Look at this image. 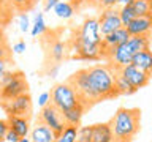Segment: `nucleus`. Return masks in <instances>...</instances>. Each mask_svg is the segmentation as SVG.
<instances>
[{
	"label": "nucleus",
	"mask_w": 152,
	"mask_h": 142,
	"mask_svg": "<svg viewBox=\"0 0 152 142\" xmlns=\"http://www.w3.org/2000/svg\"><path fill=\"white\" fill-rule=\"evenodd\" d=\"M113 128L114 142H133V137L140 131L141 111L132 107H121L109 120Z\"/></svg>",
	"instance_id": "1"
},
{
	"label": "nucleus",
	"mask_w": 152,
	"mask_h": 142,
	"mask_svg": "<svg viewBox=\"0 0 152 142\" xmlns=\"http://www.w3.org/2000/svg\"><path fill=\"white\" fill-rule=\"evenodd\" d=\"M151 38L147 36H130L125 43L119 44L116 49H114L108 57V63L114 66V68L121 70L124 66L130 65L132 63V59L136 52L140 51H144V49H149L151 47Z\"/></svg>",
	"instance_id": "2"
},
{
	"label": "nucleus",
	"mask_w": 152,
	"mask_h": 142,
	"mask_svg": "<svg viewBox=\"0 0 152 142\" xmlns=\"http://www.w3.org/2000/svg\"><path fill=\"white\" fill-rule=\"evenodd\" d=\"M89 78L92 82L95 92L100 96V99H111L119 96L116 85H114V71L113 66L106 63V65H94L89 66Z\"/></svg>",
	"instance_id": "3"
},
{
	"label": "nucleus",
	"mask_w": 152,
	"mask_h": 142,
	"mask_svg": "<svg viewBox=\"0 0 152 142\" xmlns=\"http://www.w3.org/2000/svg\"><path fill=\"white\" fill-rule=\"evenodd\" d=\"M68 82H70L71 87L75 88V92L79 98V103L84 104L86 109L92 107L94 104L102 101L100 96L97 95V92H95L92 82H90L87 68H81V70L76 71V73H73L68 78Z\"/></svg>",
	"instance_id": "4"
},
{
	"label": "nucleus",
	"mask_w": 152,
	"mask_h": 142,
	"mask_svg": "<svg viewBox=\"0 0 152 142\" xmlns=\"http://www.w3.org/2000/svg\"><path fill=\"white\" fill-rule=\"evenodd\" d=\"M79 103V98L76 95L75 88L70 85V82H60L52 87L51 90V104L56 106L59 111H66V109L76 106Z\"/></svg>",
	"instance_id": "5"
},
{
	"label": "nucleus",
	"mask_w": 152,
	"mask_h": 142,
	"mask_svg": "<svg viewBox=\"0 0 152 142\" xmlns=\"http://www.w3.org/2000/svg\"><path fill=\"white\" fill-rule=\"evenodd\" d=\"M78 41H83L86 44L92 46H100L102 44L103 35L100 33V25H98V17H87L83 22V25L79 27V30L76 32L73 36Z\"/></svg>",
	"instance_id": "6"
},
{
	"label": "nucleus",
	"mask_w": 152,
	"mask_h": 142,
	"mask_svg": "<svg viewBox=\"0 0 152 142\" xmlns=\"http://www.w3.org/2000/svg\"><path fill=\"white\" fill-rule=\"evenodd\" d=\"M27 90H28V85L24 74L21 71H13V76L10 78V80L0 88V101L13 99L22 93H27Z\"/></svg>",
	"instance_id": "7"
},
{
	"label": "nucleus",
	"mask_w": 152,
	"mask_h": 142,
	"mask_svg": "<svg viewBox=\"0 0 152 142\" xmlns=\"http://www.w3.org/2000/svg\"><path fill=\"white\" fill-rule=\"evenodd\" d=\"M3 111L8 115H22V117H30L32 115V98L30 95L22 93L19 96L8 99V101H0Z\"/></svg>",
	"instance_id": "8"
},
{
	"label": "nucleus",
	"mask_w": 152,
	"mask_h": 142,
	"mask_svg": "<svg viewBox=\"0 0 152 142\" xmlns=\"http://www.w3.org/2000/svg\"><path fill=\"white\" fill-rule=\"evenodd\" d=\"M98 25H100V33H102L103 36L109 35V33H113L114 30L124 27L122 21H121V16H119V7L102 9V13H100V16H98Z\"/></svg>",
	"instance_id": "9"
},
{
	"label": "nucleus",
	"mask_w": 152,
	"mask_h": 142,
	"mask_svg": "<svg viewBox=\"0 0 152 142\" xmlns=\"http://www.w3.org/2000/svg\"><path fill=\"white\" fill-rule=\"evenodd\" d=\"M38 120L43 122L46 126H49L56 134L62 133V130L65 128V122L62 117V111H59L56 106L48 104L46 107H41V112L38 115Z\"/></svg>",
	"instance_id": "10"
},
{
	"label": "nucleus",
	"mask_w": 152,
	"mask_h": 142,
	"mask_svg": "<svg viewBox=\"0 0 152 142\" xmlns=\"http://www.w3.org/2000/svg\"><path fill=\"white\" fill-rule=\"evenodd\" d=\"M128 38H130V33L127 32L125 27H121V28H117V30H114L113 33H109V35H104L102 38V44H100V47H102V59L108 60L109 54H111L119 44L125 43Z\"/></svg>",
	"instance_id": "11"
},
{
	"label": "nucleus",
	"mask_w": 152,
	"mask_h": 142,
	"mask_svg": "<svg viewBox=\"0 0 152 142\" xmlns=\"http://www.w3.org/2000/svg\"><path fill=\"white\" fill-rule=\"evenodd\" d=\"M71 51H73V57L78 60H102V47L86 44L83 41H78L76 38H71Z\"/></svg>",
	"instance_id": "12"
},
{
	"label": "nucleus",
	"mask_w": 152,
	"mask_h": 142,
	"mask_svg": "<svg viewBox=\"0 0 152 142\" xmlns=\"http://www.w3.org/2000/svg\"><path fill=\"white\" fill-rule=\"evenodd\" d=\"M125 28L130 36H147L152 40V16H136Z\"/></svg>",
	"instance_id": "13"
},
{
	"label": "nucleus",
	"mask_w": 152,
	"mask_h": 142,
	"mask_svg": "<svg viewBox=\"0 0 152 142\" xmlns=\"http://www.w3.org/2000/svg\"><path fill=\"white\" fill-rule=\"evenodd\" d=\"M121 73L125 76V79L136 90L146 87V85L149 84V80H151V76L149 74H146L144 71H141L140 68H136V66L132 65V63L127 65V66H124V68H121Z\"/></svg>",
	"instance_id": "14"
},
{
	"label": "nucleus",
	"mask_w": 152,
	"mask_h": 142,
	"mask_svg": "<svg viewBox=\"0 0 152 142\" xmlns=\"http://www.w3.org/2000/svg\"><path fill=\"white\" fill-rule=\"evenodd\" d=\"M56 136H57L56 133L40 120L30 130V141L32 142H56Z\"/></svg>",
	"instance_id": "15"
},
{
	"label": "nucleus",
	"mask_w": 152,
	"mask_h": 142,
	"mask_svg": "<svg viewBox=\"0 0 152 142\" xmlns=\"http://www.w3.org/2000/svg\"><path fill=\"white\" fill-rule=\"evenodd\" d=\"M90 142H114L111 123H97L92 125V137Z\"/></svg>",
	"instance_id": "16"
},
{
	"label": "nucleus",
	"mask_w": 152,
	"mask_h": 142,
	"mask_svg": "<svg viewBox=\"0 0 152 142\" xmlns=\"http://www.w3.org/2000/svg\"><path fill=\"white\" fill-rule=\"evenodd\" d=\"M8 125H10V130H13L19 137H28V134H30V123H28V117L8 115Z\"/></svg>",
	"instance_id": "17"
},
{
	"label": "nucleus",
	"mask_w": 152,
	"mask_h": 142,
	"mask_svg": "<svg viewBox=\"0 0 152 142\" xmlns=\"http://www.w3.org/2000/svg\"><path fill=\"white\" fill-rule=\"evenodd\" d=\"M132 65H135L136 68H140L141 71H144L146 74H149L152 78V51H151V47L136 52L132 59Z\"/></svg>",
	"instance_id": "18"
},
{
	"label": "nucleus",
	"mask_w": 152,
	"mask_h": 142,
	"mask_svg": "<svg viewBox=\"0 0 152 142\" xmlns=\"http://www.w3.org/2000/svg\"><path fill=\"white\" fill-rule=\"evenodd\" d=\"M84 112H86V106H84V104H81V103H78L76 106H73V107H70V109H66V111H64V112H62V117H64L65 125L79 126L81 118H83Z\"/></svg>",
	"instance_id": "19"
},
{
	"label": "nucleus",
	"mask_w": 152,
	"mask_h": 142,
	"mask_svg": "<svg viewBox=\"0 0 152 142\" xmlns=\"http://www.w3.org/2000/svg\"><path fill=\"white\" fill-rule=\"evenodd\" d=\"M113 71H114V85H116V90L119 95H133L136 92V88L125 79V76L121 73V70L113 66Z\"/></svg>",
	"instance_id": "20"
},
{
	"label": "nucleus",
	"mask_w": 152,
	"mask_h": 142,
	"mask_svg": "<svg viewBox=\"0 0 152 142\" xmlns=\"http://www.w3.org/2000/svg\"><path fill=\"white\" fill-rule=\"evenodd\" d=\"M65 52H66V46L65 43H62L60 40H54L51 43L49 49H48V55L54 63H59L65 59Z\"/></svg>",
	"instance_id": "21"
},
{
	"label": "nucleus",
	"mask_w": 152,
	"mask_h": 142,
	"mask_svg": "<svg viewBox=\"0 0 152 142\" xmlns=\"http://www.w3.org/2000/svg\"><path fill=\"white\" fill-rule=\"evenodd\" d=\"M78 128L73 125H65L62 133L56 136V142H78Z\"/></svg>",
	"instance_id": "22"
},
{
	"label": "nucleus",
	"mask_w": 152,
	"mask_h": 142,
	"mask_svg": "<svg viewBox=\"0 0 152 142\" xmlns=\"http://www.w3.org/2000/svg\"><path fill=\"white\" fill-rule=\"evenodd\" d=\"M54 13L60 19H70L75 14V5L71 2H59L54 7Z\"/></svg>",
	"instance_id": "23"
},
{
	"label": "nucleus",
	"mask_w": 152,
	"mask_h": 142,
	"mask_svg": "<svg viewBox=\"0 0 152 142\" xmlns=\"http://www.w3.org/2000/svg\"><path fill=\"white\" fill-rule=\"evenodd\" d=\"M48 32V25L45 22V16L43 13H37L35 14V19H33V24L30 27V33L32 36H41Z\"/></svg>",
	"instance_id": "24"
},
{
	"label": "nucleus",
	"mask_w": 152,
	"mask_h": 142,
	"mask_svg": "<svg viewBox=\"0 0 152 142\" xmlns=\"http://www.w3.org/2000/svg\"><path fill=\"white\" fill-rule=\"evenodd\" d=\"M132 7L136 16H152V0H135Z\"/></svg>",
	"instance_id": "25"
},
{
	"label": "nucleus",
	"mask_w": 152,
	"mask_h": 142,
	"mask_svg": "<svg viewBox=\"0 0 152 142\" xmlns=\"http://www.w3.org/2000/svg\"><path fill=\"white\" fill-rule=\"evenodd\" d=\"M7 2L11 9H16L19 13H26L37 3V0H7Z\"/></svg>",
	"instance_id": "26"
},
{
	"label": "nucleus",
	"mask_w": 152,
	"mask_h": 142,
	"mask_svg": "<svg viewBox=\"0 0 152 142\" xmlns=\"http://www.w3.org/2000/svg\"><path fill=\"white\" fill-rule=\"evenodd\" d=\"M119 16H121L122 25L125 27L136 17V14H135V11H133L132 5H127V7H119Z\"/></svg>",
	"instance_id": "27"
},
{
	"label": "nucleus",
	"mask_w": 152,
	"mask_h": 142,
	"mask_svg": "<svg viewBox=\"0 0 152 142\" xmlns=\"http://www.w3.org/2000/svg\"><path fill=\"white\" fill-rule=\"evenodd\" d=\"M18 22H19V28H21L22 33H27L28 30H30L32 24H30V19H28L27 13H19L18 14Z\"/></svg>",
	"instance_id": "28"
},
{
	"label": "nucleus",
	"mask_w": 152,
	"mask_h": 142,
	"mask_svg": "<svg viewBox=\"0 0 152 142\" xmlns=\"http://www.w3.org/2000/svg\"><path fill=\"white\" fill-rule=\"evenodd\" d=\"M90 137H92V126L78 128V142H90Z\"/></svg>",
	"instance_id": "29"
},
{
	"label": "nucleus",
	"mask_w": 152,
	"mask_h": 142,
	"mask_svg": "<svg viewBox=\"0 0 152 142\" xmlns=\"http://www.w3.org/2000/svg\"><path fill=\"white\" fill-rule=\"evenodd\" d=\"M119 5V0H100L97 7L100 9H106V8H116Z\"/></svg>",
	"instance_id": "30"
},
{
	"label": "nucleus",
	"mask_w": 152,
	"mask_h": 142,
	"mask_svg": "<svg viewBox=\"0 0 152 142\" xmlns=\"http://www.w3.org/2000/svg\"><path fill=\"white\" fill-rule=\"evenodd\" d=\"M48 104H51V93L43 92L40 96H38V106H40V107H46Z\"/></svg>",
	"instance_id": "31"
},
{
	"label": "nucleus",
	"mask_w": 152,
	"mask_h": 142,
	"mask_svg": "<svg viewBox=\"0 0 152 142\" xmlns=\"http://www.w3.org/2000/svg\"><path fill=\"white\" fill-rule=\"evenodd\" d=\"M10 130L8 120H0V142H5V136Z\"/></svg>",
	"instance_id": "32"
},
{
	"label": "nucleus",
	"mask_w": 152,
	"mask_h": 142,
	"mask_svg": "<svg viewBox=\"0 0 152 142\" xmlns=\"http://www.w3.org/2000/svg\"><path fill=\"white\" fill-rule=\"evenodd\" d=\"M26 47H27L26 41H18L16 44H13L11 52H13V54H22V52L26 51Z\"/></svg>",
	"instance_id": "33"
},
{
	"label": "nucleus",
	"mask_w": 152,
	"mask_h": 142,
	"mask_svg": "<svg viewBox=\"0 0 152 142\" xmlns=\"http://www.w3.org/2000/svg\"><path fill=\"white\" fill-rule=\"evenodd\" d=\"M11 76H13V71H10V70H8V71H3V73H0V88H2L3 85L8 82Z\"/></svg>",
	"instance_id": "34"
},
{
	"label": "nucleus",
	"mask_w": 152,
	"mask_h": 142,
	"mask_svg": "<svg viewBox=\"0 0 152 142\" xmlns=\"http://www.w3.org/2000/svg\"><path fill=\"white\" fill-rule=\"evenodd\" d=\"M10 65H11V57H7V59H0V73L10 70Z\"/></svg>",
	"instance_id": "35"
},
{
	"label": "nucleus",
	"mask_w": 152,
	"mask_h": 142,
	"mask_svg": "<svg viewBox=\"0 0 152 142\" xmlns=\"http://www.w3.org/2000/svg\"><path fill=\"white\" fill-rule=\"evenodd\" d=\"M19 139H21V137H19V136H18L13 130H8L7 136H5V141H7V142H18Z\"/></svg>",
	"instance_id": "36"
},
{
	"label": "nucleus",
	"mask_w": 152,
	"mask_h": 142,
	"mask_svg": "<svg viewBox=\"0 0 152 142\" xmlns=\"http://www.w3.org/2000/svg\"><path fill=\"white\" fill-rule=\"evenodd\" d=\"M11 49H10V46L8 44H5L0 47V59H7V57H11Z\"/></svg>",
	"instance_id": "37"
},
{
	"label": "nucleus",
	"mask_w": 152,
	"mask_h": 142,
	"mask_svg": "<svg viewBox=\"0 0 152 142\" xmlns=\"http://www.w3.org/2000/svg\"><path fill=\"white\" fill-rule=\"evenodd\" d=\"M60 0H45V11H49V9H54V7L59 3Z\"/></svg>",
	"instance_id": "38"
},
{
	"label": "nucleus",
	"mask_w": 152,
	"mask_h": 142,
	"mask_svg": "<svg viewBox=\"0 0 152 142\" xmlns=\"http://www.w3.org/2000/svg\"><path fill=\"white\" fill-rule=\"evenodd\" d=\"M51 65H54L52 68L48 71V74H49V78H56L57 76V71H59V68H60V65L59 63H51Z\"/></svg>",
	"instance_id": "39"
},
{
	"label": "nucleus",
	"mask_w": 152,
	"mask_h": 142,
	"mask_svg": "<svg viewBox=\"0 0 152 142\" xmlns=\"http://www.w3.org/2000/svg\"><path fill=\"white\" fill-rule=\"evenodd\" d=\"M135 0H119V5L117 7H127V5H133Z\"/></svg>",
	"instance_id": "40"
},
{
	"label": "nucleus",
	"mask_w": 152,
	"mask_h": 142,
	"mask_svg": "<svg viewBox=\"0 0 152 142\" xmlns=\"http://www.w3.org/2000/svg\"><path fill=\"white\" fill-rule=\"evenodd\" d=\"M18 142H32V141H30V137H21Z\"/></svg>",
	"instance_id": "41"
},
{
	"label": "nucleus",
	"mask_w": 152,
	"mask_h": 142,
	"mask_svg": "<svg viewBox=\"0 0 152 142\" xmlns=\"http://www.w3.org/2000/svg\"><path fill=\"white\" fill-rule=\"evenodd\" d=\"M5 44H7V40H5V38H0V47L5 46Z\"/></svg>",
	"instance_id": "42"
},
{
	"label": "nucleus",
	"mask_w": 152,
	"mask_h": 142,
	"mask_svg": "<svg viewBox=\"0 0 152 142\" xmlns=\"http://www.w3.org/2000/svg\"><path fill=\"white\" fill-rule=\"evenodd\" d=\"M0 5H3V7H10V5H8V2H7V0H0Z\"/></svg>",
	"instance_id": "43"
},
{
	"label": "nucleus",
	"mask_w": 152,
	"mask_h": 142,
	"mask_svg": "<svg viewBox=\"0 0 152 142\" xmlns=\"http://www.w3.org/2000/svg\"><path fill=\"white\" fill-rule=\"evenodd\" d=\"M89 2L92 3V5H98V2H100V0H89Z\"/></svg>",
	"instance_id": "44"
}]
</instances>
